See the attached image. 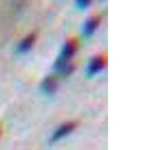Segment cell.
Instances as JSON below:
<instances>
[{
	"mask_svg": "<svg viewBox=\"0 0 150 150\" xmlns=\"http://www.w3.org/2000/svg\"><path fill=\"white\" fill-rule=\"evenodd\" d=\"M36 39V35L33 33V34L29 35L26 36L23 40L21 42V44L19 45L18 47H17V50L19 53H26L31 49V47L33 46L35 41Z\"/></svg>",
	"mask_w": 150,
	"mask_h": 150,
	"instance_id": "6",
	"label": "cell"
},
{
	"mask_svg": "<svg viewBox=\"0 0 150 150\" xmlns=\"http://www.w3.org/2000/svg\"><path fill=\"white\" fill-rule=\"evenodd\" d=\"M42 89L45 93L48 95L53 94L57 89V82L56 80L52 76L47 77L42 82Z\"/></svg>",
	"mask_w": 150,
	"mask_h": 150,
	"instance_id": "5",
	"label": "cell"
},
{
	"mask_svg": "<svg viewBox=\"0 0 150 150\" xmlns=\"http://www.w3.org/2000/svg\"><path fill=\"white\" fill-rule=\"evenodd\" d=\"M101 20L98 17H92L86 21L83 29V35L86 37H89L92 35L98 27Z\"/></svg>",
	"mask_w": 150,
	"mask_h": 150,
	"instance_id": "4",
	"label": "cell"
},
{
	"mask_svg": "<svg viewBox=\"0 0 150 150\" xmlns=\"http://www.w3.org/2000/svg\"><path fill=\"white\" fill-rule=\"evenodd\" d=\"M76 123L71 122H68L65 124L62 125V126H60L58 129L55 131V133L53 134L52 136V141H56L59 140V139L63 138L65 136L72 132L76 128Z\"/></svg>",
	"mask_w": 150,
	"mask_h": 150,
	"instance_id": "3",
	"label": "cell"
},
{
	"mask_svg": "<svg viewBox=\"0 0 150 150\" xmlns=\"http://www.w3.org/2000/svg\"><path fill=\"white\" fill-rule=\"evenodd\" d=\"M77 41L75 39L68 40L62 50L60 56L55 62L54 68L56 71L64 75L70 74L74 69V66L70 63L71 59L77 50Z\"/></svg>",
	"mask_w": 150,
	"mask_h": 150,
	"instance_id": "1",
	"label": "cell"
},
{
	"mask_svg": "<svg viewBox=\"0 0 150 150\" xmlns=\"http://www.w3.org/2000/svg\"><path fill=\"white\" fill-rule=\"evenodd\" d=\"M107 59L104 56H98L91 59L86 68L88 76H93L101 71L106 66Z\"/></svg>",
	"mask_w": 150,
	"mask_h": 150,
	"instance_id": "2",
	"label": "cell"
},
{
	"mask_svg": "<svg viewBox=\"0 0 150 150\" xmlns=\"http://www.w3.org/2000/svg\"><path fill=\"white\" fill-rule=\"evenodd\" d=\"M91 1L92 0H76V4L80 9H85L90 5Z\"/></svg>",
	"mask_w": 150,
	"mask_h": 150,
	"instance_id": "7",
	"label": "cell"
}]
</instances>
